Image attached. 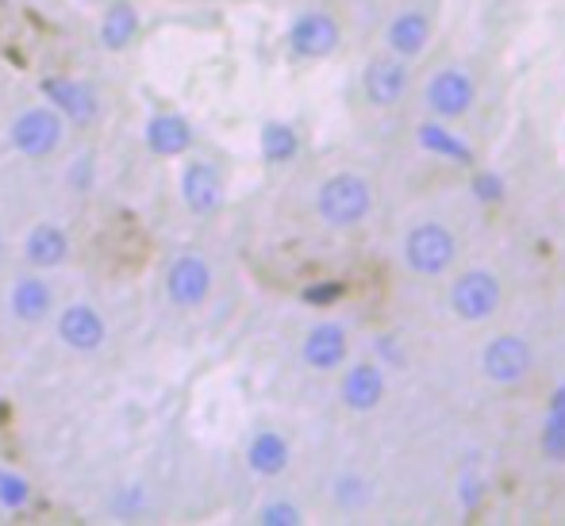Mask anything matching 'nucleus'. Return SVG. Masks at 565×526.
<instances>
[{
  "mask_svg": "<svg viewBox=\"0 0 565 526\" xmlns=\"http://www.w3.org/2000/svg\"><path fill=\"white\" fill-rule=\"evenodd\" d=\"M289 461H292V446L277 430H258L250 438V446H246V465L258 476H281L289 469Z\"/></svg>",
  "mask_w": 565,
  "mask_h": 526,
  "instance_id": "nucleus-16",
  "label": "nucleus"
},
{
  "mask_svg": "<svg viewBox=\"0 0 565 526\" xmlns=\"http://www.w3.org/2000/svg\"><path fill=\"white\" fill-rule=\"evenodd\" d=\"M8 308L20 323H43L54 308V292L43 277H20L12 285V297H8Z\"/></svg>",
  "mask_w": 565,
  "mask_h": 526,
  "instance_id": "nucleus-18",
  "label": "nucleus"
},
{
  "mask_svg": "<svg viewBox=\"0 0 565 526\" xmlns=\"http://www.w3.org/2000/svg\"><path fill=\"white\" fill-rule=\"evenodd\" d=\"M331 500H335V507H342V512H362V507H370L373 500V489L365 476L358 473H342L331 481Z\"/></svg>",
  "mask_w": 565,
  "mask_h": 526,
  "instance_id": "nucleus-23",
  "label": "nucleus"
},
{
  "mask_svg": "<svg viewBox=\"0 0 565 526\" xmlns=\"http://www.w3.org/2000/svg\"><path fill=\"white\" fill-rule=\"evenodd\" d=\"M412 89V69L404 58H396V54H373L370 62H365L362 69V93L365 100H370L373 108H396L404 105V97H408Z\"/></svg>",
  "mask_w": 565,
  "mask_h": 526,
  "instance_id": "nucleus-6",
  "label": "nucleus"
},
{
  "mask_svg": "<svg viewBox=\"0 0 565 526\" xmlns=\"http://www.w3.org/2000/svg\"><path fill=\"white\" fill-rule=\"evenodd\" d=\"M166 297L178 308H201L212 297V266L201 254H181L166 269Z\"/></svg>",
  "mask_w": 565,
  "mask_h": 526,
  "instance_id": "nucleus-10",
  "label": "nucleus"
},
{
  "mask_svg": "<svg viewBox=\"0 0 565 526\" xmlns=\"http://www.w3.org/2000/svg\"><path fill=\"white\" fill-rule=\"evenodd\" d=\"M546 416L565 419V385H558V388L551 393V400H546Z\"/></svg>",
  "mask_w": 565,
  "mask_h": 526,
  "instance_id": "nucleus-29",
  "label": "nucleus"
},
{
  "mask_svg": "<svg viewBox=\"0 0 565 526\" xmlns=\"http://www.w3.org/2000/svg\"><path fill=\"white\" fill-rule=\"evenodd\" d=\"M181 201L193 215L209 219L224 208V173L212 162H189L181 173Z\"/></svg>",
  "mask_w": 565,
  "mask_h": 526,
  "instance_id": "nucleus-12",
  "label": "nucleus"
},
{
  "mask_svg": "<svg viewBox=\"0 0 565 526\" xmlns=\"http://www.w3.org/2000/svg\"><path fill=\"white\" fill-rule=\"evenodd\" d=\"M431 46V15L419 8H404L385 23V51L396 58L412 62Z\"/></svg>",
  "mask_w": 565,
  "mask_h": 526,
  "instance_id": "nucleus-13",
  "label": "nucleus"
},
{
  "mask_svg": "<svg viewBox=\"0 0 565 526\" xmlns=\"http://www.w3.org/2000/svg\"><path fill=\"white\" fill-rule=\"evenodd\" d=\"M135 35H139V12L127 0H116L105 12V20H100V43L108 51H127L135 43Z\"/></svg>",
  "mask_w": 565,
  "mask_h": 526,
  "instance_id": "nucleus-21",
  "label": "nucleus"
},
{
  "mask_svg": "<svg viewBox=\"0 0 565 526\" xmlns=\"http://www.w3.org/2000/svg\"><path fill=\"white\" fill-rule=\"evenodd\" d=\"M262 158H266L269 165H285L292 162V158L300 154V135L292 124H281V119H269L266 127H262Z\"/></svg>",
  "mask_w": 565,
  "mask_h": 526,
  "instance_id": "nucleus-22",
  "label": "nucleus"
},
{
  "mask_svg": "<svg viewBox=\"0 0 565 526\" xmlns=\"http://www.w3.org/2000/svg\"><path fill=\"white\" fill-rule=\"evenodd\" d=\"M416 142H419V150H427V154H435V158H447V162H458V165L473 162V147L435 116L416 127Z\"/></svg>",
  "mask_w": 565,
  "mask_h": 526,
  "instance_id": "nucleus-19",
  "label": "nucleus"
},
{
  "mask_svg": "<svg viewBox=\"0 0 565 526\" xmlns=\"http://www.w3.org/2000/svg\"><path fill=\"white\" fill-rule=\"evenodd\" d=\"M28 481H20V476L12 473H0V504L4 507H23L28 504Z\"/></svg>",
  "mask_w": 565,
  "mask_h": 526,
  "instance_id": "nucleus-26",
  "label": "nucleus"
},
{
  "mask_svg": "<svg viewBox=\"0 0 565 526\" xmlns=\"http://www.w3.org/2000/svg\"><path fill=\"white\" fill-rule=\"evenodd\" d=\"M473 193H477V201H484V204H500L504 201V178H500V173H477Z\"/></svg>",
  "mask_w": 565,
  "mask_h": 526,
  "instance_id": "nucleus-27",
  "label": "nucleus"
},
{
  "mask_svg": "<svg viewBox=\"0 0 565 526\" xmlns=\"http://www.w3.org/2000/svg\"><path fill=\"white\" fill-rule=\"evenodd\" d=\"M0 254H4V235H0Z\"/></svg>",
  "mask_w": 565,
  "mask_h": 526,
  "instance_id": "nucleus-31",
  "label": "nucleus"
},
{
  "mask_svg": "<svg viewBox=\"0 0 565 526\" xmlns=\"http://www.w3.org/2000/svg\"><path fill=\"white\" fill-rule=\"evenodd\" d=\"M58 339L66 342L70 350H77V354H93V350L105 346L108 323L97 308L70 304V308H62V315H58Z\"/></svg>",
  "mask_w": 565,
  "mask_h": 526,
  "instance_id": "nucleus-14",
  "label": "nucleus"
},
{
  "mask_svg": "<svg viewBox=\"0 0 565 526\" xmlns=\"http://www.w3.org/2000/svg\"><path fill=\"white\" fill-rule=\"evenodd\" d=\"M424 105L435 119L454 124V119L469 116V108L477 105V82L466 66H443L427 77L424 85Z\"/></svg>",
  "mask_w": 565,
  "mask_h": 526,
  "instance_id": "nucleus-5",
  "label": "nucleus"
},
{
  "mask_svg": "<svg viewBox=\"0 0 565 526\" xmlns=\"http://www.w3.org/2000/svg\"><path fill=\"white\" fill-rule=\"evenodd\" d=\"M147 147L158 158H178L193 147V127H189V119L162 111V116H154L147 124Z\"/></svg>",
  "mask_w": 565,
  "mask_h": 526,
  "instance_id": "nucleus-17",
  "label": "nucleus"
},
{
  "mask_svg": "<svg viewBox=\"0 0 565 526\" xmlns=\"http://www.w3.org/2000/svg\"><path fill=\"white\" fill-rule=\"evenodd\" d=\"M258 523L262 526H300L305 523V512H300L292 500H269V504H262Z\"/></svg>",
  "mask_w": 565,
  "mask_h": 526,
  "instance_id": "nucleus-25",
  "label": "nucleus"
},
{
  "mask_svg": "<svg viewBox=\"0 0 565 526\" xmlns=\"http://www.w3.org/2000/svg\"><path fill=\"white\" fill-rule=\"evenodd\" d=\"M339 292H342L339 285H323V289H308V300H312V304H331Z\"/></svg>",
  "mask_w": 565,
  "mask_h": 526,
  "instance_id": "nucleus-30",
  "label": "nucleus"
},
{
  "mask_svg": "<svg viewBox=\"0 0 565 526\" xmlns=\"http://www.w3.org/2000/svg\"><path fill=\"white\" fill-rule=\"evenodd\" d=\"M388 380H385V365L377 362H354L342 369L339 380V400L347 411H358V416H370L385 404Z\"/></svg>",
  "mask_w": 565,
  "mask_h": 526,
  "instance_id": "nucleus-9",
  "label": "nucleus"
},
{
  "mask_svg": "<svg viewBox=\"0 0 565 526\" xmlns=\"http://www.w3.org/2000/svg\"><path fill=\"white\" fill-rule=\"evenodd\" d=\"M300 357H305V365L312 373L342 369V365H347V357H350L347 326L335 323V319H323V323H316L312 331L305 334V342H300Z\"/></svg>",
  "mask_w": 565,
  "mask_h": 526,
  "instance_id": "nucleus-11",
  "label": "nucleus"
},
{
  "mask_svg": "<svg viewBox=\"0 0 565 526\" xmlns=\"http://www.w3.org/2000/svg\"><path fill=\"white\" fill-rule=\"evenodd\" d=\"M535 369V350L523 334H492L481 350V377L500 388L523 385Z\"/></svg>",
  "mask_w": 565,
  "mask_h": 526,
  "instance_id": "nucleus-4",
  "label": "nucleus"
},
{
  "mask_svg": "<svg viewBox=\"0 0 565 526\" xmlns=\"http://www.w3.org/2000/svg\"><path fill=\"white\" fill-rule=\"evenodd\" d=\"M458 261V235L439 219H424L404 235V266L416 277H443Z\"/></svg>",
  "mask_w": 565,
  "mask_h": 526,
  "instance_id": "nucleus-2",
  "label": "nucleus"
},
{
  "mask_svg": "<svg viewBox=\"0 0 565 526\" xmlns=\"http://www.w3.org/2000/svg\"><path fill=\"white\" fill-rule=\"evenodd\" d=\"M62 142V116L54 108H28L15 116L12 124V147L20 150L23 158H51Z\"/></svg>",
  "mask_w": 565,
  "mask_h": 526,
  "instance_id": "nucleus-8",
  "label": "nucleus"
},
{
  "mask_svg": "<svg viewBox=\"0 0 565 526\" xmlns=\"http://www.w3.org/2000/svg\"><path fill=\"white\" fill-rule=\"evenodd\" d=\"M43 93L51 97L54 111H58L62 119H70V124H77V127L97 124L100 105H97V93H93L89 85L70 82V77H51V82H43Z\"/></svg>",
  "mask_w": 565,
  "mask_h": 526,
  "instance_id": "nucleus-15",
  "label": "nucleus"
},
{
  "mask_svg": "<svg viewBox=\"0 0 565 526\" xmlns=\"http://www.w3.org/2000/svg\"><path fill=\"white\" fill-rule=\"evenodd\" d=\"M23 258L31 261L35 269H54L70 258V238L62 227L54 223H39L28 238H23Z\"/></svg>",
  "mask_w": 565,
  "mask_h": 526,
  "instance_id": "nucleus-20",
  "label": "nucleus"
},
{
  "mask_svg": "<svg viewBox=\"0 0 565 526\" xmlns=\"http://www.w3.org/2000/svg\"><path fill=\"white\" fill-rule=\"evenodd\" d=\"M373 212V189L362 173H331L323 178V185L316 189V215L323 227L350 230L362 227Z\"/></svg>",
  "mask_w": 565,
  "mask_h": 526,
  "instance_id": "nucleus-1",
  "label": "nucleus"
},
{
  "mask_svg": "<svg viewBox=\"0 0 565 526\" xmlns=\"http://www.w3.org/2000/svg\"><path fill=\"white\" fill-rule=\"evenodd\" d=\"M377 350H381V357H385V362L393 365V369H404V362H408V357H404V350H401V342L388 339V334L377 342Z\"/></svg>",
  "mask_w": 565,
  "mask_h": 526,
  "instance_id": "nucleus-28",
  "label": "nucleus"
},
{
  "mask_svg": "<svg viewBox=\"0 0 565 526\" xmlns=\"http://www.w3.org/2000/svg\"><path fill=\"white\" fill-rule=\"evenodd\" d=\"M539 450H543V458H546V461L562 465V461H565V419H558V416H546V419H543Z\"/></svg>",
  "mask_w": 565,
  "mask_h": 526,
  "instance_id": "nucleus-24",
  "label": "nucleus"
},
{
  "mask_svg": "<svg viewBox=\"0 0 565 526\" xmlns=\"http://www.w3.org/2000/svg\"><path fill=\"white\" fill-rule=\"evenodd\" d=\"M342 43V28L331 12L323 8H312V12L297 15L289 28V51L305 62H320V58H331Z\"/></svg>",
  "mask_w": 565,
  "mask_h": 526,
  "instance_id": "nucleus-7",
  "label": "nucleus"
},
{
  "mask_svg": "<svg viewBox=\"0 0 565 526\" xmlns=\"http://www.w3.org/2000/svg\"><path fill=\"white\" fill-rule=\"evenodd\" d=\"M504 304V285L492 269H466L450 281L447 308L461 323H489Z\"/></svg>",
  "mask_w": 565,
  "mask_h": 526,
  "instance_id": "nucleus-3",
  "label": "nucleus"
}]
</instances>
